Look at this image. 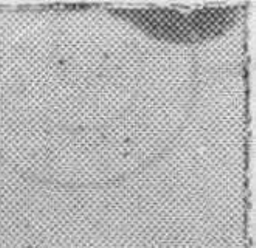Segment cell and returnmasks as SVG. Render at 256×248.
<instances>
[{
    "label": "cell",
    "mask_w": 256,
    "mask_h": 248,
    "mask_svg": "<svg viewBox=\"0 0 256 248\" xmlns=\"http://www.w3.org/2000/svg\"><path fill=\"white\" fill-rule=\"evenodd\" d=\"M115 16L135 25L144 34L170 44H202L224 36L238 20V8H200L178 11L154 10H114Z\"/></svg>",
    "instance_id": "obj_1"
}]
</instances>
